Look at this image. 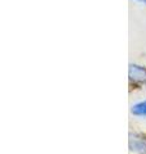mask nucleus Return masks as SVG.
I'll return each mask as SVG.
<instances>
[{"label": "nucleus", "mask_w": 146, "mask_h": 154, "mask_svg": "<svg viewBox=\"0 0 146 154\" xmlns=\"http://www.w3.org/2000/svg\"><path fill=\"white\" fill-rule=\"evenodd\" d=\"M135 2H137V3H141V4H146V0H135Z\"/></svg>", "instance_id": "4"}, {"label": "nucleus", "mask_w": 146, "mask_h": 154, "mask_svg": "<svg viewBox=\"0 0 146 154\" xmlns=\"http://www.w3.org/2000/svg\"><path fill=\"white\" fill-rule=\"evenodd\" d=\"M131 112H132L133 116H137V117H146V100L133 104L132 108H131Z\"/></svg>", "instance_id": "3"}, {"label": "nucleus", "mask_w": 146, "mask_h": 154, "mask_svg": "<svg viewBox=\"0 0 146 154\" xmlns=\"http://www.w3.org/2000/svg\"><path fill=\"white\" fill-rule=\"evenodd\" d=\"M128 76L133 82H146V68L140 64H129Z\"/></svg>", "instance_id": "1"}, {"label": "nucleus", "mask_w": 146, "mask_h": 154, "mask_svg": "<svg viewBox=\"0 0 146 154\" xmlns=\"http://www.w3.org/2000/svg\"><path fill=\"white\" fill-rule=\"evenodd\" d=\"M129 150L136 154H146V140L142 137H138L136 135L129 136Z\"/></svg>", "instance_id": "2"}]
</instances>
